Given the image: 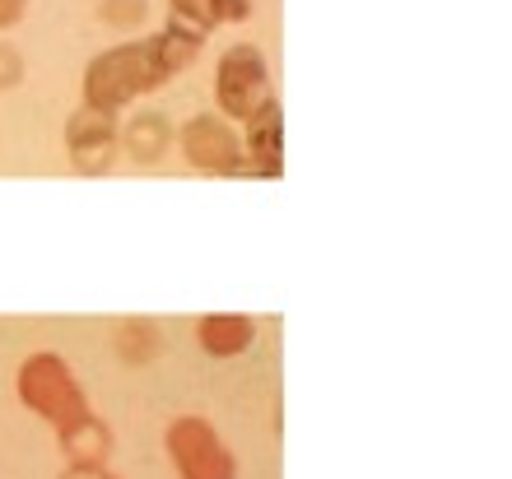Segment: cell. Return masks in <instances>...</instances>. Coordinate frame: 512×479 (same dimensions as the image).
<instances>
[{
  "label": "cell",
  "mask_w": 512,
  "mask_h": 479,
  "mask_svg": "<svg viewBox=\"0 0 512 479\" xmlns=\"http://www.w3.org/2000/svg\"><path fill=\"white\" fill-rule=\"evenodd\" d=\"M205 38H210V33H196V28L168 19V24H163L159 33H149V38L117 42L108 52H98L94 61L84 66L80 107L122 117L126 107H135L140 98L159 94L168 80H177V75L201 56Z\"/></svg>",
  "instance_id": "cell-1"
},
{
  "label": "cell",
  "mask_w": 512,
  "mask_h": 479,
  "mask_svg": "<svg viewBox=\"0 0 512 479\" xmlns=\"http://www.w3.org/2000/svg\"><path fill=\"white\" fill-rule=\"evenodd\" d=\"M14 396L28 414H38L42 424L52 428L61 447H80L84 438L108 442V428L94 419V405L84 396V382L75 377L66 354L56 349H38L19 363L14 373Z\"/></svg>",
  "instance_id": "cell-2"
},
{
  "label": "cell",
  "mask_w": 512,
  "mask_h": 479,
  "mask_svg": "<svg viewBox=\"0 0 512 479\" xmlns=\"http://www.w3.org/2000/svg\"><path fill=\"white\" fill-rule=\"evenodd\" d=\"M270 84V56L256 42H229L215 61V112L243 126L256 107L275 98Z\"/></svg>",
  "instance_id": "cell-3"
},
{
  "label": "cell",
  "mask_w": 512,
  "mask_h": 479,
  "mask_svg": "<svg viewBox=\"0 0 512 479\" xmlns=\"http://www.w3.org/2000/svg\"><path fill=\"white\" fill-rule=\"evenodd\" d=\"M163 452L177 479H238V456L229 438L205 414H177L163 428Z\"/></svg>",
  "instance_id": "cell-4"
},
{
  "label": "cell",
  "mask_w": 512,
  "mask_h": 479,
  "mask_svg": "<svg viewBox=\"0 0 512 479\" xmlns=\"http://www.w3.org/2000/svg\"><path fill=\"white\" fill-rule=\"evenodd\" d=\"M173 145L191 173L201 177H243V140L238 126L219 112H196L173 131Z\"/></svg>",
  "instance_id": "cell-5"
},
{
  "label": "cell",
  "mask_w": 512,
  "mask_h": 479,
  "mask_svg": "<svg viewBox=\"0 0 512 479\" xmlns=\"http://www.w3.org/2000/svg\"><path fill=\"white\" fill-rule=\"evenodd\" d=\"M66 154L75 173L84 177L108 173L112 163L122 159V149H117V117L94 112V107H75L66 117Z\"/></svg>",
  "instance_id": "cell-6"
},
{
  "label": "cell",
  "mask_w": 512,
  "mask_h": 479,
  "mask_svg": "<svg viewBox=\"0 0 512 479\" xmlns=\"http://www.w3.org/2000/svg\"><path fill=\"white\" fill-rule=\"evenodd\" d=\"M243 140V177H284V107L270 98L238 126Z\"/></svg>",
  "instance_id": "cell-7"
},
{
  "label": "cell",
  "mask_w": 512,
  "mask_h": 479,
  "mask_svg": "<svg viewBox=\"0 0 512 479\" xmlns=\"http://www.w3.org/2000/svg\"><path fill=\"white\" fill-rule=\"evenodd\" d=\"M173 121L168 112H154V107H135L126 121H117V149H122L131 163L140 168H154V163L173 149Z\"/></svg>",
  "instance_id": "cell-8"
},
{
  "label": "cell",
  "mask_w": 512,
  "mask_h": 479,
  "mask_svg": "<svg viewBox=\"0 0 512 479\" xmlns=\"http://www.w3.org/2000/svg\"><path fill=\"white\" fill-rule=\"evenodd\" d=\"M256 335H261V326L247 312H205L196 321V345L210 359H243V354H252Z\"/></svg>",
  "instance_id": "cell-9"
},
{
  "label": "cell",
  "mask_w": 512,
  "mask_h": 479,
  "mask_svg": "<svg viewBox=\"0 0 512 479\" xmlns=\"http://www.w3.org/2000/svg\"><path fill=\"white\" fill-rule=\"evenodd\" d=\"M256 14V0H168V19L210 33L224 24H247Z\"/></svg>",
  "instance_id": "cell-10"
},
{
  "label": "cell",
  "mask_w": 512,
  "mask_h": 479,
  "mask_svg": "<svg viewBox=\"0 0 512 479\" xmlns=\"http://www.w3.org/2000/svg\"><path fill=\"white\" fill-rule=\"evenodd\" d=\"M112 345H117V354H122L126 363H149L163 349V331L145 317H131V321H117Z\"/></svg>",
  "instance_id": "cell-11"
},
{
  "label": "cell",
  "mask_w": 512,
  "mask_h": 479,
  "mask_svg": "<svg viewBox=\"0 0 512 479\" xmlns=\"http://www.w3.org/2000/svg\"><path fill=\"white\" fill-rule=\"evenodd\" d=\"M145 19H149V0H98V24L131 33V28H140Z\"/></svg>",
  "instance_id": "cell-12"
},
{
  "label": "cell",
  "mask_w": 512,
  "mask_h": 479,
  "mask_svg": "<svg viewBox=\"0 0 512 479\" xmlns=\"http://www.w3.org/2000/svg\"><path fill=\"white\" fill-rule=\"evenodd\" d=\"M24 75H28L24 52H19V47H14L10 38H0V94L19 89V84H24Z\"/></svg>",
  "instance_id": "cell-13"
},
{
  "label": "cell",
  "mask_w": 512,
  "mask_h": 479,
  "mask_svg": "<svg viewBox=\"0 0 512 479\" xmlns=\"http://www.w3.org/2000/svg\"><path fill=\"white\" fill-rule=\"evenodd\" d=\"M28 10H33V0H0V33H10V28L24 24Z\"/></svg>",
  "instance_id": "cell-14"
}]
</instances>
